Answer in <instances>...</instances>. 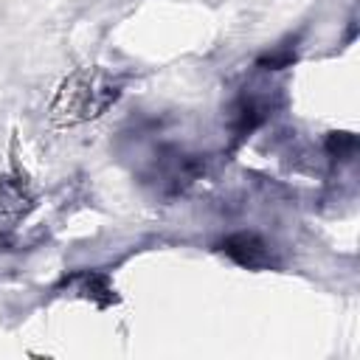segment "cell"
I'll use <instances>...</instances> for the list:
<instances>
[{"label":"cell","instance_id":"6da1fadb","mask_svg":"<svg viewBox=\"0 0 360 360\" xmlns=\"http://www.w3.org/2000/svg\"><path fill=\"white\" fill-rule=\"evenodd\" d=\"M121 96V82L104 68H79L56 90L51 101V121L56 127H73L98 118Z\"/></svg>","mask_w":360,"mask_h":360},{"label":"cell","instance_id":"7a4b0ae2","mask_svg":"<svg viewBox=\"0 0 360 360\" xmlns=\"http://www.w3.org/2000/svg\"><path fill=\"white\" fill-rule=\"evenodd\" d=\"M155 174V183L160 186V188H166V191H180V188H186L191 180H197V174L202 172V160L197 158V155H186V152H177V149H172V152H163L160 158H158V163H155V169H152Z\"/></svg>","mask_w":360,"mask_h":360},{"label":"cell","instance_id":"3957f363","mask_svg":"<svg viewBox=\"0 0 360 360\" xmlns=\"http://www.w3.org/2000/svg\"><path fill=\"white\" fill-rule=\"evenodd\" d=\"M34 208V197L28 186L17 177L0 174V239L8 236Z\"/></svg>","mask_w":360,"mask_h":360},{"label":"cell","instance_id":"277c9868","mask_svg":"<svg viewBox=\"0 0 360 360\" xmlns=\"http://www.w3.org/2000/svg\"><path fill=\"white\" fill-rule=\"evenodd\" d=\"M219 250H222L231 262H236V264H242V267H250V270H264V267L273 264L270 245H267L262 236L250 233V231H239V233L225 236V239L219 242Z\"/></svg>","mask_w":360,"mask_h":360},{"label":"cell","instance_id":"5b68a950","mask_svg":"<svg viewBox=\"0 0 360 360\" xmlns=\"http://www.w3.org/2000/svg\"><path fill=\"white\" fill-rule=\"evenodd\" d=\"M264 118H267V104H264L262 98H256V96H239V98L231 104L228 124H231L233 138H245V135L253 132Z\"/></svg>","mask_w":360,"mask_h":360},{"label":"cell","instance_id":"8992f818","mask_svg":"<svg viewBox=\"0 0 360 360\" xmlns=\"http://www.w3.org/2000/svg\"><path fill=\"white\" fill-rule=\"evenodd\" d=\"M70 281L79 284V292H82L84 298H93L96 304H110V301H115V292H112L107 276H101V273H79V276H73Z\"/></svg>","mask_w":360,"mask_h":360},{"label":"cell","instance_id":"52a82bcc","mask_svg":"<svg viewBox=\"0 0 360 360\" xmlns=\"http://www.w3.org/2000/svg\"><path fill=\"white\" fill-rule=\"evenodd\" d=\"M326 149H329V155L332 158H352L354 155V149H357V141H354V135H349V132H332L329 138H326Z\"/></svg>","mask_w":360,"mask_h":360}]
</instances>
